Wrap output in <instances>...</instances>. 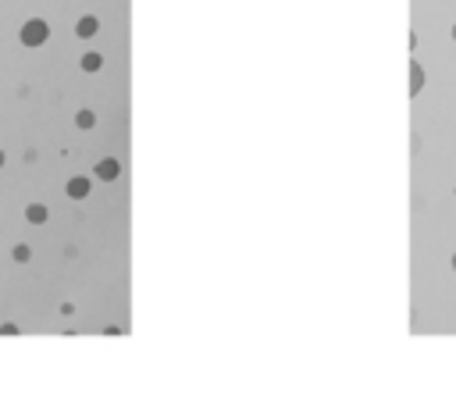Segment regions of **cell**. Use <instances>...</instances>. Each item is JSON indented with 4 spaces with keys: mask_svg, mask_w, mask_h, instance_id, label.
<instances>
[{
    "mask_svg": "<svg viewBox=\"0 0 456 410\" xmlns=\"http://www.w3.org/2000/svg\"><path fill=\"white\" fill-rule=\"evenodd\" d=\"M18 39H22V47H43L50 39V25L43 22V18H29V22L22 25V32H18Z\"/></svg>",
    "mask_w": 456,
    "mask_h": 410,
    "instance_id": "6da1fadb",
    "label": "cell"
},
{
    "mask_svg": "<svg viewBox=\"0 0 456 410\" xmlns=\"http://www.w3.org/2000/svg\"><path fill=\"white\" fill-rule=\"evenodd\" d=\"M421 90H424V68L417 61H410V96H417Z\"/></svg>",
    "mask_w": 456,
    "mask_h": 410,
    "instance_id": "5b68a950",
    "label": "cell"
},
{
    "mask_svg": "<svg viewBox=\"0 0 456 410\" xmlns=\"http://www.w3.org/2000/svg\"><path fill=\"white\" fill-rule=\"evenodd\" d=\"M96 29H100V18H93V14H82L79 22H75V36L79 39H93Z\"/></svg>",
    "mask_w": 456,
    "mask_h": 410,
    "instance_id": "3957f363",
    "label": "cell"
},
{
    "mask_svg": "<svg viewBox=\"0 0 456 410\" xmlns=\"http://www.w3.org/2000/svg\"><path fill=\"white\" fill-rule=\"evenodd\" d=\"M75 125H79V129H93V125H96V114H93V111H86V107L75 111Z\"/></svg>",
    "mask_w": 456,
    "mask_h": 410,
    "instance_id": "ba28073f",
    "label": "cell"
},
{
    "mask_svg": "<svg viewBox=\"0 0 456 410\" xmlns=\"http://www.w3.org/2000/svg\"><path fill=\"white\" fill-rule=\"evenodd\" d=\"M0 336H18V325L14 321H4V325H0Z\"/></svg>",
    "mask_w": 456,
    "mask_h": 410,
    "instance_id": "30bf717a",
    "label": "cell"
},
{
    "mask_svg": "<svg viewBox=\"0 0 456 410\" xmlns=\"http://www.w3.org/2000/svg\"><path fill=\"white\" fill-rule=\"evenodd\" d=\"M50 218V211L43 207V203H29V207H25V221L29 225H43Z\"/></svg>",
    "mask_w": 456,
    "mask_h": 410,
    "instance_id": "8992f818",
    "label": "cell"
},
{
    "mask_svg": "<svg viewBox=\"0 0 456 410\" xmlns=\"http://www.w3.org/2000/svg\"><path fill=\"white\" fill-rule=\"evenodd\" d=\"M0 168H4V150H0Z\"/></svg>",
    "mask_w": 456,
    "mask_h": 410,
    "instance_id": "8fae6325",
    "label": "cell"
},
{
    "mask_svg": "<svg viewBox=\"0 0 456 410\" xmlns=\"http://www.w3.org/2000/svg\"><path fill=\"white\" fill-rule=\"evenodd\" d=\"M453 39H456V25H453Z\"/></svg>",
    "mask_w": 456,
    "mask_h": 410,
    "instance_id": "4fadbf2b",
    "label": "cell"
},
{
    "mask_svg": "<svg viewBox=\"0 0 456 410\" xmlns=\"http://www.w3.org/2000/svg\"><path fill=\"white\" fill-rule=\"evenodd\" d=\"M65 193H68L72 200H86V196H90V178H86V175H75V178H68Z\"/></svg>",
    "mask_w": 456,
    "mask_h": 410,
    "instance_id": "277c9868",
    "label": "cell"
},
{
    "mask_svg": "<svg viewBox=\"0 0 456 410\" xmlns=\"http://www.w3.org/2000/svg\"><path fill=\"white\" fill-rule=\"evenodd\" d=\"M93 175H96L100 182H114V178L121 175V161H114V157H103V161H96Z\"/></svg>",
    "mask_w": 456,
    "mask_h": 410,
    "instance_id": "7a4b0ae2",
    "label": "cell"
},
{
    "mask_svg": "<svg viewBox=\"0 0 456 410\" xmlns=\"http://www.w3.org/2000/svg\"><path fill=\"white\" fill-rule=\"evenodd\" d=\"M79 68H82V72H100V68H103V57H100L96 50H90V54H82Z\"/></svg>",
    "mask_w": 456,
    "mask_h": 410,
    "instance_id": "52a82bcc",
    "label": "cell"
},
{
    "mask_svg": "<svg viewBox=\"0 0 456 410\" xmlns=\"http://www.w3.org/2000/svg\"><path fill=\"white\" fill-rule=\"evenodd\" d=\"M11 257H14L18 264H29V257H32V250H29V246H25V243H18V246H14V250H11Z\"/></svg>",
    "mask_w": 456,
    "mask_h": 410,
    "instance_id": "9c48e42d",
    "label": "cell"
},
{
    "mask_svg": "<svg viewBox=\"0 0 456 410\" xmlns=\"http://www.w3.org/2000/svg\"><path fill=\"white\" fill-rule=\"evenodd\" d=\"M453 271H456V254H453Z\"/></svg>",
    "mask_w": 456,
    "mask_h": 410,
    "instance_id": "7c38bea8",
    "label": "cell"
}]
</instances>
